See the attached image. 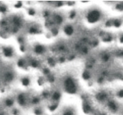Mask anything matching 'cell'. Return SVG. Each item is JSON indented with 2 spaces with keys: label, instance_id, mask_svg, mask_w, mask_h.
<instances>
[{
  "label": "cell",
  "instance_id": "6da1fadb",
  "mask_svg": "<svg viewBox=\"0 0 123 115\" xmlns=\"http://www.w3.org/2000/svg\"><path fill=\"white\" fill-rule=\"evenodd\" d=\"M102 17V13L99 9H92L88 13L86 19L90 24H96L100 21Z\"/></svg>",
  "mask_w": 123,
  "mask_h": 115
},
{
  "label": "cell",
  "instance_id": "7a4b0ae2",
  "mask_svg": "<svg viewBox=\"0 0 123 115\" xmlns=\"http://www.w3.org/2000/svg\"><path fill=\"white\" fill-rule=\"evenodd\" d=\"M64 86L66 88L67 92L69 93H74L76 91V85L75 83L71 78H67L66 79L64 82Z\"/></svg>",
  "mask_w": 123,
  "mask_h": 115
},
{
  "label": "cell",
  "instance_id": "3957f363",
  "mask_svg": "<svg viewBox=\"0 0 123 115\" xmlns=\"http://www.w3.org/2000/svg\"><path fill=\"white\" fill-rule=\"evenodd\" d=\"M106 106H107L108 110L112 113H116L119 110L118 103L116 101L112 100V99H109L106 101Z\"/></svg>",
  "mask_w": 123,
  "mask_h": 115
},
{
  "label": "cell",
  "instance_id": "277c9868",
  "mask_svg": "<svg viewBox=\"0 0 123 115\" xmlns=\"http://www.w3.org/2000/svg\"><path fill=\"white\" fill-rule=\"evenodd\" d=\"M101 36L102 37V40L105 42H111L113 40V35L111 33H103Z\"/></svg>",
  "mask_w": 123,
  "mask_h": 115
},
{
  "label": "cell",
  "instance_id": "5b68a950",
  "mask_svg": "<svg viewBox=\"0 0 123 115\" xmlns=\"http://www.w3.org/2000/svg\"><path fill=\"white\" fill-rule=\"evenodd\" d=\"M123 24V20L120 18L112 20V27L115 28H120Z\"/></svg>",
  "mask_w": 123,
  "mask_h": 115
},
{
  "label": "cell",
  "instance_id": "8992f818",
  "mask_svg": "<svg viewBox=\"0 0 123 115\" xmlns=\"http://www.w3.org/2000/svg\"><path fill=\"white\" fill-rule=\"evenodd\" d=\"M101 59L104 62H108L111 59V55L109 53H104L101 56Z\"/></svg>",
  "mask_w": 123,
  "mask_h": 115
},
{
  "label": "cell",
  "instance_id": "52a82bcc",
  "mask_svg": "<svg viewBox=\"0 0 123 115\" xmlns=\"http://www.w3.org/2000/svg\"><path fill=\"white\" fill-rule=\"evenodd\" d=\"M64 31H65V33L68 35V36H70V35H71L73 33V28L71 27V26H70V25H68V26H67L66 28H64Z\"/></svg>",
  "mask_w": 123,
  "mask_h": 115
},
{
  "label": "cell",
  "instance_id": "ba28073f",
  "mask_svg": "<svg viewBox=\"0 0 123 115\" xmlns=\"http://www.w3.org/2000/svg\"><path fill=\"white\" fill-rule=\"evenodd\" d=\"M4 55H6V57H11L12 54V51L11 48H4Z\"/></svg>",
  "mask_w": 123,
  "mask_h": 115
},
{
  "label": "cell",
  "instance_id": "9c48e42d",
  "mask_svg": "<svg viewBox=\"0 0 123 115\" xmlns=\"http://www.w3.org/2000/svg\"><path fill=\"white\" fill-rule=\"evenodd\" d=\"M61 115H75V113L74 112V111L71 109H67V110H64L62 112V114Z\"/></svg>",
  "mask_w": 123,
  "mask_h": 115
},
{
  "label": "cell",
  "instance_id": "30bf717a",
  "mask_svg": "<svg viewBox=\"0 0 123 115\" xmlns=\"http://www.w3.org/2000/svg\"><path fill=\"white\" fill-rule=\"evenodd\" d=\"M25 101H26V99H25V96H24V94H20L18 96V101H19V103L20 105L24 104L25 103Z\"/></svg>",
  "mask_w": 123,
  "mask_h": 115
},
{
  "label": "cell",
  "instance_id": "8fae6325",
  "mask_svg": "<svg viewBox=\"0 0 123 115\" xmlns=\"http://www.w3.org/2000/svg\"><path fill=\"white\" fill-rule=\"evenodd\" d=\"M115 8L118 11H121V12L123 11V1L120 2V3H117V4L116 5Z\"/></svg>",
  "mask_w": 123,
  "mask_h": 115
},
{
  "label": "cell",
  "instance_id": "7c38bea8",
  "mask_svg": "<svg viewBox=\"0 0 123 115\" xmlns=\"http://www.w3.org/2000/svg\"><path fill=\"white\" fill-rule=\"evenodd\" d=\"M116 96L120 99H123V89H120L116 92Z\"/></svg>",
  "mask_w": 123,
  "mask_h": 115
},
{
  "label": "cell",
  "instance_id": "4fadbf2b",
  "mask_svg": "<svg viewBox=\"0 0 123 115\" xmlns=\"http://www.w3.org/2000/svg\"><path fill=\"white\" fill-rule=\"evenodd\" d=\"M13 78V76L11 74H7L6 76V79L8 81H12V79Z\"/></svg>",
  "mask_w": 123,
  "mask_h": 115
},
{
  "label": "cell",
  "instance_id": "5bb4252c",
  "mask_svg": "<svg viewBox=\"0 0 123 115\" xmlns=\"http://www.w3.org/2000/svg\"><path fill=\"white\" fill-rule=\"evenodd\" d=\"M22 84L24 86H27L29 84V79L28 78H24L22 80Z\"/></svg>",
  "mask_w": 123,
  "mask_h": 115
},
{
  "label": "cell",
  "instance_id": "9a60e30c",
  "mask_svg": "<svg viewBox=\"0 0 123 115\" xmlns=\"http://www.w3.org/2000/svg\"><path fill=\"white\" fill-rule=\"evenodd\" d=\"M13 103V102L11 100H10V99H8V100H6V104L7 106H11L12 105Z\"/></svg>",
  "mask_w": 123,
  "mask_h": 115
},
{
  "label": "cell",
  "instance_id": "2e32d148",
  "mask_svg": "<svg viewBox=\"0 0 123 115\" xmlns=\"http://www.w3.org/2000/svg\"><path fill=\"white\" fill-rule=\"evenodd\" d=\"M119 42L123 44V33H121L120 35H119Z\"/></svg>",
  "mask_w": 123,
  "mask_h": 115
},
{
  "label": "cell",
  "instance_id": "e0dca14e",
  "mask_svg": "<svg viewBox=\"0 0 123 115\" xmlns=\"http://www.w3.org/2000/svg\"><path fill=\"white\" fill-rule=\"evenodd\" d=\"M98 115H108L106 114L105 112H101V113H100Z\"/></svg>",
  "mask_w": 123,
  "mask_h": 115
}]
</instances>
